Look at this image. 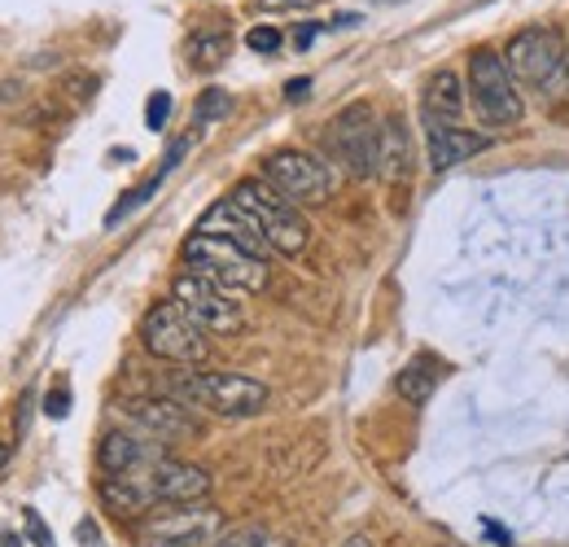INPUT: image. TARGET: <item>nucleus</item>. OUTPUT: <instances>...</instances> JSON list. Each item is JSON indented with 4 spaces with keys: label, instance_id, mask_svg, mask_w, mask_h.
<instances>
[{
    "label": "nucleus",
    "instance_id": "nucleus-1",
    "mask_svg": "<svg viewBox=\"0 0 569 547\" xmlns=\"http://www.w3.org/2000/svg\"><path fill=\"white\" fill-rule=\"evenodd\" d=\"M101 504L123 517V521H144L153 508H180V504H202L211 495V474L202 465L162 456L132 474H106L101 478Z\"/></svg>",
    "mask_w": 569,
    "mask_h": 547
},
{
    "label": "nucleus",
    "instance_id": "nucleus-2",
    "mask_svg": "<svg viewBox=\"0 0 569 547\" xmlns=\"http://www.w3.org/2000/svg\"><path fill=\"white\" fill-rule=\"evenodd\" d=\"M158 395L176 399L193 411H214L228 420H246L268 408V386L246 372H207V368H180L158 377Z\"/></svg>",
    "mask_w": 569,
    "mask_h": 547
},
{
    "label": "nucleus",
    "instance_id": "nucleus-3",
    "mask_svg": "<svg viewBox=\"0 0 569 547\" xmlns=\"http://www.w3.org/2000/svg\"><path fill=\"white\" fill-rule=\"evenodd\" d=\"M503 62L517 83L539 92L543 101H566L569 97V53L566 36L557 27H526L508 40Z\"/></svg>",
    "mask_w": 569,
    "mask_h": 547
},
{
    "label": "nucleus",
    "instance_id": "nucleus-4",
    "mask_svg": "<svg viewBox=\"0 0 569 547\" xmlns=\"http://www.w3.org/2000/svg\"><path fill=\"white\" fill-rule=\"evenodd\" d=\"M228 198L263 228V237H268V246H272L277 255L298 259V255L311 246V228H307L302 210L289 202L281 189H272L263 176H246V180H237Z\"/></svg>",
    "mask_w": 569,
    "mask_h": 547
},
{
    "label": "nucleus",
    "instance_id": "nucleus-5",
    "mask_svg": "<svg viewBox=\"0 0 569 547\" xmlns=\"http://www.w3.org/2000/svg\"><path fill=\"white\" fill-rule=\"evenodd\" d=\"M184 272H198L232 289V294H259L268 289V263L246 255L241 246L223 241V237H211V232H193L184 241Z\"/></svg>",
    "mask_w": 569,
    "mask_h": 547
},
{
    "label": "nucleus",
    "instance_id": "nucleus-6",
    "mask_svg": "<svg viewBox=\"0 0 569 547\" xmlns=\"http://www.w3.org/2000/svg\"><path fill=\"white\" fill-rule=\"evenodd\" d=\"M141 342L149 355H158V359H167V364H176V368H202V364L211 359V334H207L176 298L158 302V307L144 316Z\"/></svg>",
    "mask_w": 569,
    "mask_h": 547
},
{
    "label": "nucleus",
    "instance_id": "nucleus-7",
    "mask_svg": "<svg viewBox=\"0 0 569 547\" xmlns=\"http://www.w3.org/2000/svg\"><path fill=\"white\" fill-rule=\"evenodd\" d=\"M228 535V517L214 504H180L149 513L137 530V547H214Z\"/></svg>",
    "mask_w": 569,
    "mask_h": 547
},
{
    "label": "nucleus",
    "instance_id": "nucleus-8",
    "mask_svg": "<svg viewBox=\"0 0 569 547\" xmlns=\"http://www.w3.org/2000/svg\"><path fill=\"white\" fill-rule=\"evenodd\" d=\"M469 101L478 110L482 123L491 128H517L526 106H521V92H517V79L503 62V53L496 49H478L469 58Z\"/></svg>",
    "mask_w": 569,
    "mask_h": 547
},
{
    "label": "nucleus",
    "instance_id": "nucleus-9",
    "mask_svg": "<svg viewBox=\"0 0 569 547\" xmlns=\"http://www.w3.org/2000/svg\"><path fill=\"white\" fill-rule=\"evenodd\" d=\"M329 149L347 176L372 180L381 171V119L368 101H351L329 123Z\"/></svg>",
    "mask_w": 569,
    "mask_h": 547
},
{
    "label": "nucleus",
    "instance_id": "nucleus-10",
    "mask_svg": "<svg viewBox=\"0 0 569 547\" xmlns=\"http://www.w3.org/2000/svg\"><path fill=\"white\" fill-rule=\"evenodd\" d=\"M171 298H176L207 334L228 338V334H241V329H246V307L237 302V294L223 289V285H214V280H207V276L180 272L176 285H171Z\"/></svg>",
    "mask_w": 569,
    "mask_h": 547
},
{
    "label": "nucleus",
    "instance_id": "nucleus-11",
    "mask_svg": "<svg viewBox=\"0 0 569 547\" xmlns=\"http://www.w3.org/2000/svg\"><path fill=\"white\" fill-rule=\"evenodd\" d=\"M263 180L272 189H281L293 206H325L329 193H333V171L320 158L302 153V149H277V153H268L263 158Z\"/></svg>",
    "mask_w": 569,
    "mask_h": 547
},
{
    "label": "nucleus",
    "instance_id": "nucleus-12",
    "mask_svg": "<svg viewBox=\"0 0 569 547\" xmlns=\"http://www.w3.org/2000/svg\"><path fill=\"white\" fill-rule=\"evenodd\" d=\"M114 411L128 420V429H137L144 438L171 447V442H184V438H198L202 434V420L198 411L176 404V399H162V395H144V399H123L114 404Z\"/></svg>",
    "mask_w": 569,
    "mask_h": 547
},
{
    "label": "nucleus",
    "instance_id": "nucleus-13",
    "mask_svg": "<svg viewBox=\"0 0 569 547\" xmlns=\"http://www.w3.org/2000/svg\"><path fill=\"white\" fill-rule=\"evenodd\" d=\"M193 232H211V237H223V241H232V246H241L246 255H254V259H263L268 263V255H272V246H268V237H263V228L241 210V206L232 202V198H219L214 206H207V215L198 219V228Z\"/></svg>",
    "mask_w": 569,
    "mask_h": 547
},
{
    "label": "nucleus",
    "instance_id": "nucleus-14",
    "mask_svg": "<svg viewBox=\"0 0 569 547\" xmlns=\"http://www.w3.org/2000/svg\"><path fill=\"white\" fill-rule=\"evenodd\" d=\"M162 456H171V451H167L162 442L137 434V429H110V434L101 438V447H97L101 474H132V469H144V465H153V460H162Z\"/></svg>",
    "mask_w": 569,
    "mask_h": 547
},
{
    "label": "nucleus",
    "instance_id": "nucleus-15",
    "mask_svg": "<svg viewBox=\"0 0 569 547\" xmlns=\"http://www.w3.org/2000/svg\"><path fill=\"white\" fill-rule=\"evenodd\" d=\"M426 149H429V167H433V171H451V167H460L465 158L491 149V137H478V132L456 128V123H426Z\"/></svg>",
    "mask_w": 569,
    "mask_h": 547
},
{
    "label": "nucleus",
    "instance_id": "nucleus-16",
    "mask_svg": "<svg viewBox=\"0 0 569 547\" xmlns=\"http://www.w3.org/2000/svg\"><path fill=\"white\" fill-rule=\"evenodd\" d=\"M465 83L456 70H438L426 83V97H421V110H426V123H460L465 115Z\"/></svg>",
    "mask_w": 569,
    "mask_h": 547
},
{
    "label": "nucleus",
    "instance_id": "nucleus-17",
    "mask_svg": "<svg viewBox=\"0 0 569 547\" xmlns=\"http://www.w3.org/2000/svg\"><path fill=\"white\" fill-rule=\"evenodd\" d=\"M377 176L390 180V185L412 176V137H408V123L399 115H390L381 123V171Z\"/></svg>",
    "mask_w": 569,
    "mask_h": 547
},
{
    "label": "nucleus",
    "instance_id": "nucleus-18",
    "mask_svg": "<svg viewBox=\"0 0 569 547\" xmlns=\"http://www.w3.org/2000/svg\"><path fill=\"white\" fill-rule=\"evenodd\" d=\"M395 390H399L412 408H426L429 399H433V390H438V364H433L429 355H417V359L395 377Z\"/></svg>",
    "mask_w": 569,
    "mask_h": 547
},
{
    "label": "nucleus",
    "instance_id": "nucleus-19",
    "mask_svg": "<svg viewBox=\"0 0 569 547\" xmlns=\"http://www.w3.org/2000/svg\"><path fill=\"white\" fill-rule=\"evenodd\" d=\"M228 53H232V36H228V27L198 31V36L189 40V62H193V70L223 67V62H228Z\"/></svg>",
    "mask_w": 569,
    "mask_h": 547
},
{
    "label": "nucleus",
    "instance_id": "nucleus-20",
    "mask_svg": "<svg viewBox=\"0 0 569 547\" xmlns=\"http://www.w3.org/2000/svg\"><path fill=\"white\" fill-rule=\"evenodd\" d=\"M162 180H167V176L158 171L153 180H144L141 189H132V193H123V202L114 206L110 215H106V228H119V223H123V219H128V215H132L137 206H144V202H149V198H153V193H158V185H162Z\"/></svg>",
    "mask_w": 569,
    "mask_h": 547
},
{
    "label": "nucleus",
    "instance_id": "nucleus-21",
    "mask_svg": "<svg viewBox=\"0 0 569 547\" xmlns=\"http://www.w3.org/2000/svg\"><path fill=\"white\" fill-rule=\"evenodd\" d=\"M228 110H232V97H228L223 88H207V92L198 97V106H193V123L207 128V123H214V119H223Z\"/></svg>",
    "mask_w": 569,
    "mask_h": 547
},
{
    "label": "nucleus",
    "instance_id": "nucleus-22",
    "mask_svg": "<svg viewBox=\"0 0 569 547\" xmlns=\"http://www.w3.org/2000/svg\"><path fill=\"white\" fill-rule=\"evenodd\" d=\"M167 119H171V92H153L149 106H144V128L149 132H162Z\"/></svg>",
    "mask_w": 569,
    "mask_h": 547
},
{
    "label": "nucleus",
    "instance_id": "nucleus-23",
    "mask_svg": "<svg viewBox=\"0 0 569 547\" xmlns=\"http://www.w3.org/2000/svg\"><path fill=\"white\" fill-rule=\"evenodd\" d=\"M263 544H268V530L263 526H237V530H228L214 547H263Z\"/></svg>",
    "mask_w": 569,
    "mask_h": 547
},
{
    "label": "nucleus",
    "instance_id": "nucleus-24",
    "mask_svg": "<svg viewBox=\"0 0 569 547\" xmlns=\"http://www.w3.org/2000/svg\"><path fill=\"white\" fill-rule=\"evenodd\" d=\"M246 44H250L254 53H263V58H268V53H277V49H281V44H284V36H281V31H277V27H250V36H246Z\"/></svg>",
    "mask_w": 569,
    "mask_h": 547
},
{
    "label": "nucleus",
    "instance_id": "nucleus-25",
    "mask_svg": "<svg viewBox=\"0 0 569 547\" xmlns=\"http://www.w3.org/2000/svg\"><path fill=\"white\" fill-rule=\"evenodd\" d=\"M22 521H27V539L36 547H58L53 544V530L44 526V517H40L36 508H22Z\"/></svg>",
    "mask_w": 569,
    "mask_h": 547
},
{
    "label": "nucleus",
    "instance_id": "nucleus-26",
    "mask_svg": "<svg viewBox=\"0 0 569 547\" xmlns=\"http://www.w3.org/2000/svg\"><path fill=\"white\" fill-rule=\"evenodd\" d=\"M44 411H49L53 420H62V416L71 411V390H67V386H58V390H53V395L44 399Z\"/></svg>",
    "mask_w": 569,
    "mask_h": 547
},
{
    "label": "nucleus",
    "instance_id": "nucleus-27",
    "mask_svg": "<svg viewBox=\"0 0 569 547\" xmlns=\"http://www.w3.org/2000/svg\"><path fill=\"white\" fill-rule=\"evenodd\" d=\"M307 92H311V79H307V74H302V79H289V83H284V101H302Z\"/></svg>",
    "mask_w": 569,
    "mask_h": 547
},
{
    "label": "nucleus",
    "instance_id": "nucleus-28",
    "mask_svg": "<svg viewBox=\"0 0 569 547\" xmlns=\"http://www.w3.org/2000/svg\"><path fill=\"white\" fill-rule=\"evenodd\" d=\"M311 4H320V0H259V9H311Z\"/></svg>",
    "mask_w": 569,
    "mask_h": 547
},
{
    "label": "nucleus",
    "instance_id": "nucleus-29",
    "mask_svg": "<svg viewBox=\"0 0 569 547\" xmlns=\"http://www.w3.org/2000/svg\"><path fill=\"white\" fill-rule=\"evenodd\" d=\"M316 36H320V22H307V27H298V36H293V44H298V49H307V44H311Z\"/></svg>",
    "mask_w": 569,
    "mask_h": 547
},
{
    "label": "nucleus",
    "instance_id": "nucleus-30",
    "mask_svg": "<svg viewBox=\"0 0 569 547\" xmlns=\"http://www.w3.org/2000/svg\"><path fill=\"white\" fill-rule=\"evenodd\" d=\"M74 535H79V544H97V526H92V521H79Z\"/></svg>",
    "mask_w": 569,
    "mask_h": 547
},
{
    "label": "nucleus",
    "instance_id": "nucleus-31",
    "mask_svg": "<svg viewBox=\"0 0 569 547\" xmlns=\"http://www.w3.org/2000/svg\"><path fill=\"white\" fill-rule=\"evenodd\" d=\"M342 547H377V544H372L368 535H351V539H347V544H342Z\"/></svg>",
    "mask_w": 569,
    "mask_h": 547
},
{
    "label": "nucleus",
    "instance_id": "nucleus-32",
    "mask_svg": "<svg viewBox=\"0 0 569 547\" xmlns=\"http://www.w3.org/2000/svg\"><path fill=\"white\" fill-rule=\"evenodd\" d=\"M9 456H13V451H9V442H4V438H0V469H4V465H9Z\"/></svg>",
    "mask_w": 569,
    "mask_h": 547
},
{
    "label": "nucleus",
    "instance_id": "nucleus-33",
    "mask_svg": "<svg viewBox=\"0 0 569 547\" xmlns=\"http://www.w3.org/2000/svg\"><path fill=\"white\" fill-rule=\"evenodd\" d=\"M263 547H289V544H277V539H268V544H263Z\"/></svg>",
    "mask_w": 569,
    "mask_h": 547
}]
</instances>
